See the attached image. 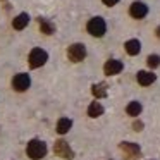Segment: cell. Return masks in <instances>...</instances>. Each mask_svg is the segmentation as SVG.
I'll list each match as a JSON object with an SVG mask.
<instances>
[{"label":"cell","mask_w":160,"mask_h":160,"mask_svg":"<svg viewBox=\"0 0 160 160\" xmlns=\"http://www.w3.org/2000/svg\"><path fill=\"white\" fill-rule=\"evenodd\" d=\"M28 22H29V16L26 14V12H22V14L18 16V18H14L12 26H14V29H24L26 26H28Z\"/></svg>","instance_id":"11"},{"label":"cell","mask_w":160,"mask_h":160,"mask_svg":"<svg viewBox=\"0 0 160 160\" xmlns=\"http://www.w3.org/2000/svg\"><path fill=\"white\" fill-rule=\"evenodd\" d=\"M132 128H134V131H141V129H143V122L141 121H136L134 124H132Z\"/></svg>","instance_id":"19"},{"label":"cell","mask_w":160,"mask_h":160,"mask_svg":"<svg viewBox=\"0 0 160 160\" xmlns=\"http://www.w3.org/2000/svg\"><path fill=\"white\" fill-rule=\"evenodd\" d=\"M155 33H157V36H158V38H160V26H158V28H157V31H155Z\"/></svg>","instance_id":"21"},{"label":"cell","mask_w":160,"mask_h":160,"mask_svg":"<svg viewBox=\"0 0 160 160\" xmlns=\"http://www.w3.org/2000/svg\"><path fill=\"white\" fill-rule=\"evenodd\" d=\"M26 153H28L29 158L33 160H40L47 155V145L40 139H31L26 146Z\"/></svg>","instance_id":"1"},{"label":"cell","mask_w":160,"mask_h":160,"mask_svg":"<svg viewBox=\"0 0 160 160\" xmlns=\"http://www.w3.org/2000/svg\"><path fill=\"white\" fill-rule=\"evenodd\" d=\"M122 62L121 60H115V59H110V60H107L105 62V66H103V71H105V74L107 76H115V74H119L122 71Z\"/></svg>","instance_id":"7"},{"label":"cell","mask_w":160,"mask_h":160,"mask_svg":"<svg viewBox=\"0 0 160 160\" xmlns=\"http://www.w3.org/2000/svg\"><path fill=\"white\" fill-rule=\"evenodd\" d=\"M121 150L129 157V158H136V157H139V153H141V148H139L136 143H129V141L121 143Z\"/></svg>","instance_id":"9"},{"label":"cell","mask_w":160,"mask_h":160,"mask_svg":"<svg viewBox=\"0 0 160 160\" xmlns=\"http://www.w3.org/2000/svg\"><path fill=\"white\" fill-rule=\"evenodd\" d=\"M29 84H31V79H29V74L26 72L16 74L14 79H12V88L16 91H26L29 88Z\"/></svg>","instance_id":"5"},{"label":"cell","mask_w":160,"mask_h":160,"mask_svg":"<svg viewBox=\"0 0 160 160\" xmlns=\"http://www.w3.org/2000/svg\"><path fill=\"white\" fill-rule=\"evenodd\" d=\"M103 114V105L100 103V102H93V103L90 105V108H88V115L90 117H100V115Z\"/></svg>","instance_id":"14"},{"label":"cell","mask_w":160,"mask_h":160,"mask_svg":"<svg viewBox=\"0 0 160 160\" xmlns=\"http://www.w3.org/2000/svg\"><path fill=\"white\" fill-rule=\"evenodd\" d=\"M71 128H72V121L67 119V117H62L59 122H57V132H59V134H66Z\"/></svg>","instance_id":"13"},{"label":"cell","mask_w":160,"mask_h":160,"mask_svg":"<svg viewBox=\"0 0 160 160\" xmlns=\"http://www.w3.org/2000/svg\"><path fill=\"white\" fill-rule=\"evenodd\" d=\"M148 66L152 67V69L158 67V66H160V57H158V55H150V57H148Z\"/></svg>","instance_id":"18"},{"label":"cell","mask_w":160,"mask_h":160,"mask_svg":"<svg viewBox=\"0 0 160 160\" xmlns=\"http://www.w3.org/2000/svg\"><path fill=\"white\" fill-rule=\"evenodd\" d=\"M53 152H55L57 157H62V158H72L74 157V152L71 150L69 143L64 141V139L55 141V145H53Z\"/></svg>","instance_id":"6"},{"label":"cell","mask_w":160,"mask_h":160,"mask_svg":"<svg viewBox=\"0 0 160 160\" xmlns=\"http://www.w3.org/2000/svg\"><path fill=\"white\" fill-rule=\"evenodd\" d=\"M117 2H119V0H103V4H105V5H108V7H112V5H115Z\"/></svg>","instance_id":"20"},{"label":"cell","mask_w":160,"mask_h":160,"mask_svg":"<svg viewBox=\"0 0 160 160\" xmlns=\"http://www.w3.org/2000/svg\"><path fill=\"white\" fill-rule=\"evenodd\" d=\"M91 91L97 98H105L107 97V84L105 83H98V84H93L91 86Z\"/></svg>","instance_id":"15"},{"label":"cell","mask_w":160,"mask_h":160,"mask_svg":"<svg viewBox=\"0 0 160 160\" xmlns=\"http://www.w3.org/2000/svg\"><path fill=\"white\" fill-rule=\"evenodd\" d=\"M105 31H107V24H105V21L102 18L90 19V22H88V33H90L91 36L100 38V36L105 35Z\"/></svg>","instance_id":"2"},{"label":"cell","mask_w":160,"mask_h":160,"mask_svg":"<svg viewBox=\"0 0 160 160\" xmlns=\"http://www.w3.org/2000/svg\"><path fill=\"white\" fill-rule=\"evenodd\" d=\"M126 112H128L129 115H132V117H136V115L141 114V103H139V102H131V103L126 107Z\"/></svg>","instance_id":"17"},{"label":"cell","mask_w":160,"mask_h":160,"mask_svg":"<svg viewBox=\"0 0 160 160\" xmlns=\"http://www.w3.org/2000/svg\"><path fill=\"white\" fill-rule=\"evenodd\" d=\"M136 79H138V83L141 84V86H150V84L157 79V76L152 74V72H148V71H139L138 76H136Z\"/></svg>","instance_id":"10"},{"label":"cell","mask_w":160,"mask_h":160,"mask_svg":"<svg viewBox=\"0 0 160 160\" xmlns=\"http://www.w3.org/2000/svg\"><path fill=\"white\" fill-rule=\"evenodd\" d=\"M126 52L129 53V55H138L139 50H141V43L138 42V40H129V42H126Z\"/></svg>","instance_id":"12"},{"label":"cell","mask_w":160,"mask_h":160,"mask_svg":"<svg viewBox=\"0 0 160 160\" xmlns=\"http://www.w3.org/2000/svg\"><path fill=\"white\" fill-rule=\"evenodd\" d=\"M129 14L134 19H143L146 14H148V7H146L143 2H134V4L129 7Z\"/></svg>","instance_id":"8"},{"label":"cell","mask_w":160,"mask_h":160,"mask_svg":"<svg viewBox=\"0 0 160 160\" xmlns=\"http://www.w3.org/2000/svg\"><path fill=\"white\" fill-rule=\"evenodd\" d=\"M47 60H48V53L42 48H33L31 53H29V66H31L33 69L42 67Z\"/></svg>","instance_id":"3"},{"label":"cell","mask_w":160,"mask_h":160,"mask_svg":"<svg viewBox=\"0 0 160 160\" xmlns=\"http://www.w3.org/2000/svg\"><path fill=\"white\" fill-rule=\"evenodd\" d=\"M40 29H42V33H45V35H53V33H55V26L43 18H40Z\"/></svg>","instance_id":"16"},{"label":"cell","mask_w":160,"mask_h":160,"mask_svg":"<svg viewBox=\"0 0 160 160\" xmlns=\"http://www.w3.org/2000/svg\"><path fill=\"white\" fill-rule=\"evenodd\" d=\"M67 57H69V60H72V62H81V60L86 57V48H84L83 43H74V45L69 47V50H67Z\"/></svg>","instance_id":"4"}]
</instances>
